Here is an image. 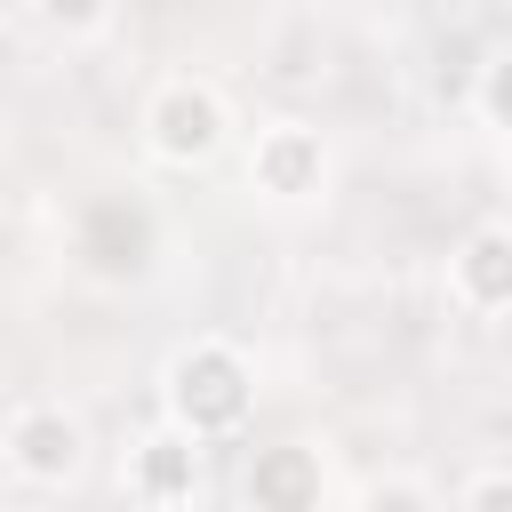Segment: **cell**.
<instances>
[{
	"instance_id": "1",
	"label": "cell",
	"mask_w": 512,
	"mask_h": 512,
	"mask_svg": "<svg viewBox=\"0 0 512 512\" xmlns=\"http://www.w3.org/2000/svg\"><path fill=\"white\" fill-rule=\"evenodd\" d=\"M160 408H168V424L192 432L200 448L232 440V432L256 416V368H248V352L224 344V336H192V344L168 360Z\"/></svg>"
},
{
	"instance_id": "2",
	"label": "cell",
	"mask_w": 512,
	"mask_h": 512,
	"mask_svg": "<svg viewBox=\"0 0 512 512\" xmlns=\"http://www.w3.org/2000/svg\"><path fill=\"white\" fill-rule=\"evenodd\" d=\"M224 136H232V112H224V96H216L208 80L176 72V80L152 88V104H144V144H152L160 168H208V160L224 152Z\"/></svg>"
},
{
	"instance_id": "3",
	"label": "cell",
	"mask_w": 512,
	"mask_h": 512,
	"mask_svg": "<svg viewBox=\"0 0 512 512\" xmlns=\"http://www.w3.org/2000/svg\"><path fill=\"white\" fill-rule=\"evenodd\" d=\"M72 256L96 280H144L152 256H160V216L136 192H96L80 208V224H72Z\"/></svg>"
},
{
	"instance_id": "4",
	"label": "cell",
	"mask_w": 512,
	"mask_h": 512,
	"mask_svg": "<svg viewBox=\"0 0 512 512\" xmlns=\"http://www.w3.org/2000/svg\"><path fill=\"white\" fill-rule=\"evenodd\" d=\"M0 456H8V472L32 480V488H72L80 464H88V432H80L72 408L24 400V408L8 416V432H0Z\"/></svg>"
},
{
	"instance_id": "5",
	"label": "cell",
	"mask_w": 512,
	"mask_h": 512,
	"mask_svg": "<svg viewBox=\"0 0 512 512\" xmlns=\"http://www.w3.org/2000/svg\"><path fill=\"white\" fill-rule=\"evenodd\" d=\"M248 192H264V200H280V208L320 200V192H328V136L304 128V120L256 128V144H248Z\"/></svg>"
},
{
	"instance_id": "6",
	"label": "cell",
	"mask_w": 512,
	"mask_h": 512,
	"mask_svg": "<svg viewBox=\"0 0 512 512\" xmlns=\"http://www.w3.org/2000/svg\"><path fill=\"white\" fill-rule=\"evenodd\" d=\"M200 472H208V448H200L192 432H176V424H160V432H144V440L128 448V496H136L144 512L200 504Z\"/></svg>"
},
{
	"instance_id": "7",
	"label": "cell",
	"mask_w": 512,
	"mask_h": 512,
	"mask_svg": "<svg viewBox=\"0 0 512 512\" xmlns=\"http://www.w3.org/2000/svg\"><path fill=\"white\" fill-rule=\"evenodd\" d=\"M320 496H328L320 448L280 440V448H256L248 456V512H320Z\"/></svg>"
},
{
	"instance_id": "8",
	"label": "cell",
	"mask_w": 512,
	"mask_h": 512,
	"mask_svg": "<svg viewBox=\"0 0 512 512\" xmlns=\"http://www.w3.org/2000/svg\"><path fill=\"white\" fill-rule=\"evenodd\" d=\"M448 296L472 312V320H496L512 304V232L504 224H480L456 256H448Z\"/></svg>"
},
{
	"instance_id": "9",
	"label": "cell",
	"mask_w": 512,
	"mask_h": 512,
	"mask_svg": "<svg viewBox=\"0 0 512 512\" xmlns=\"http://www.w3.org/2000/svg\"><path fill=\"white\" fill-rule=\"evenodd\" d=\"M112 8H120V0H32V16H40L56 40H96V32L112 24Z\"/></svg>"
},
{
	"instance_id": "10",
	"label": "cell",
	"mask_w": 512,
	"mask_h": 512,
	"mask_svg": "<svg viewBox=\"0 0 512 512\" xmlns=\"http://www.w3.org/2000/svg\"><path fill=\"white\" fill-rule=\"evenodd\" d=\"M360 512H440V504H432L424 480H376V488L360 496Z\"/></svg>"
},
{
	"instance_id": "11",
	"label": "cell",
	"mask_w": 512,
	"mask_h": 512,
	"mask_svg": "<svg viewBox=\"0 0 512 512\" xmlns=\"http://www.w3.org/2000/svg\"><path fill=\"white\" fill-rule=\"evenodd\" d=\"M464 512H512V472L504 464H480L464 480Z\"/></svg>"
},
{
	"instance_id": "12",
	"label": "cell",
	"mask_w": 512,
	"mask_h": 512,
	"mask_svg": "<svg viewBox=\"0 0 512 512\" xmlns=\"http://www.w3.org/2000/svg\"><path fill=\"white\" fill-rule=\"evenodd\" d=\"M480 120H504V56L488 48V64H480Z\"/></svg>"
},
{
	"instance_id": "13",
	"label": "cell",
	"mask_w": 512,
	"mask_h": 512,
	"mask_svg": "<svg viewBox=\"0 0 512 512\" xmlns=\"http://www.w3.org/2000/svg\"><path fill=\"white\" fill-rule=\"evenodd\" d=\"M176 512H200V504H176Z\"/></svg>"
}]
</instances>
